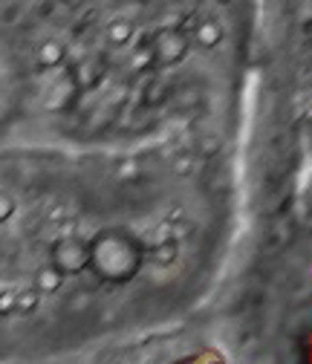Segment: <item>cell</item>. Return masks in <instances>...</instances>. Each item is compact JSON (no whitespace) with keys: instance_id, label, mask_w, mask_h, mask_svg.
<instances>
[{"instance_id":"4fadbf2b","label":"cell","mask_w":312,"mask_h":364,"mask_svg":"<svg viewBox=\"0 0 312 364\" xmlns=\"http://www.w3.org/2000/svg\"><path fill=\"white\" fill-rule=\"evenodd\" d=\"M180 364H188V358H185V361H180Z\"/></svg>"},{"instance_id":"3957f363","label":"cell","mask_w":312,"mask_h":364,"mask_svg":"<svg viewBox=\"0 0 312 364\" xmlns=\"http://www.w3.org/2000/svg\"><path fill=\"white\" fill-rule=\"evenodd\" d=\"M185 53V38L180 32H173V29H165L156 35V43H154V55L162 61V64H171L176 61Z\"/></svg>"},{"instance_id":"7c38bea8","label":"cell","mask_w":312,"mask_h":364,"mask_svg":"<svg viewBox=\"0 0 312 364\" xmlns=\"http://www.w3.org/2000/svg\"><path fill=\"white\" fill-rule=\"evenodd\" d=\"M306 347H312V333H309V341H306Z\"/></svg>"},{"instance_id":"5bb4252c","label":"cell","mask_w":312,"mask_h":364,"mask_svg":"<svg viewBox=\"0 0 312 364\" xmlns=\"http://www.w3.org/2000/svg\"><path fill=\"white\" fill-rule=\"evenodd\" d=\"M222 364H226V361H222Z\"/></svg>"},{"instance_id":"7a4b0ae2","label":"cell","mask_w":312,"mask_h":364,"mask_svg":"<svg viewBox=\"0 0 312 364\" xmlns=\"http://www.w3.org/2000/svg\"><path fill=\"white\" fill-rule=\"evenodd\" d=\"M87 263H90V249H87L81 240L67 237L61 243H55L53 249V266L61 272V275H75Z\"/></svg>"},{"instance_id":"9c48e42d","label":"cell","mask_w":312,"mask_h":364,"mask_svg":"<svg viewBox=\"0 0 312 364\" xmlns=\"http://www.w3.org/2000/svg\"><path fill=\"white\" fill-rule=\"evenodd\" d=\"M12 211H15L12 200H9V197H4V194H0V220H6V217H9Z\"/></svg>"},{"instance_id":"8fae6325","label":"cell","mask_w":312,"mask_h":364,"mask_svg":"<svg viewBox=\"0 0 312 364\" xmlns=\"http://www.w3.org/2000/svg\"><path fill=\"white\" fill-rule=\"evenodd\" d=\"M306 361L312 364V347H306Z\"/></svg>"},{"instance_id":"30bf717a","label":"cell","mask_w":312,"mask_h":364,"mask_svg":"<svg viewBox=\"0 0 312 364\" xmlns=\"http://www.w3.org/2000/svg\"><path fill=\"white\" fill-rule=\"evenodd\" d=\"M18 306H21V309H32V306H35V295H32V292L21 295V298H18Z\"/></svg>"},{"instance_id":"277c9868","label":"cell","mask_w":312,"mask_h":364,"mask_svg":"<svg viewBox=\"0 0 312 364\" xmlns=\"http://www.w3.org/2000/svg\"><path fill=\"white\" fill-rule=\"evenodd\" d=\"M38 58H41V64H43V67H55V64L64 58V50L58 47L55 41H47V43H41Z\"/></svg>"},{"instance_id":"6da1fadb","label":"cell","mask_w":312,"mask_h":364,"mask_svg":"<svg viewBox=\"0 0 312 364\" xmlns=\"http://www.w3.org/2000/svg\"><path fill=\"white\" fill-rule=\"evenodd\" d=\"M90 263L104 278H113V281L130 278L139 266V246L122 232H104L90 246Z\"/></svg>"},{"instance_id":"52a82bcc","label":"cell","mask_w":312,"mask_h":364,"mask_svg":"<svg viewBox=\"0 0 312 364\" xmlns=\"http://www.w3.org/2000/svg\"><path fill=\"white\" fill-rule=\"evenodd\" d=\"M188 364H222V358H220V353H217V350H203V353L191 355V358H188Z\"/></svg>"},{"instance_id":"5b68a950","label":"cell","mask_w":312,"mask_h":364,"mask_svg":"<svg viewBox=\"0 0 312 364\" xmlns=\"http://www.w3.org/2000/svg\"><path fill=\"white\" fill-rule=\"evenodd\" d=\"M61 272L53 266V269H43L41 275H38V287L43 289V292H53V289H58V284H61Z\"/></svg>"},{"instance_id":"8992f818","label":"cell","mask_w":312,"mask_h":364,"mask_svg":"<svg viewBox=\"0 0 312 364\" xmlns=\"http://www.w3.org/2000/svg\"><path fill=\"white\" fill-rule=\"evenodd\" d=\"M130 35H133V26H130L127 21H116V23L110 26V41H113V43H124Z\"/></svg>"},{"instance_id":"ba28073f","label":"cell","mask_w":312,"mask_h":364,"mask_svg":"<svg viewBox=\"0 0 312 364\" xmlns=\"http://www.w3.org/2000/svg\"><path fill=\"white\" fill-rule=\"evenodd\" d=\"M217 35H220L217 26H211V23H203V26H200V41L205 43V47H211V43L217 41Z\"/></svg>"}]
</instances>
